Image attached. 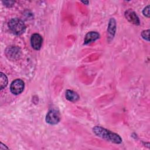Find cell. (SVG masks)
<instances>
[{
  "mask_svg": "<svg viewBox=\"0 0 150 150\" xmlns=\"http://www.w3.org/2000/svg\"><path fill=\"white\" fill-rule=\"evenodd\" d=\"M93 132L98 137L114 144H121L122 138L119 135L100 126H95L93 128Z\"/></svg>",
  "mask_w": 150,
  "mask_h": 150,
  "instance_id": "obj_1",
  "label": "cell"
},
{
  "mask_svg": "<svg viewBox=\"0 0 150 150\" xmlns=\"http://www.w3.org/2000/svg\"><path fill=\"white\" fill-rule=\"evenodd\" d=\"M8 26L11 31L16 35H21L26 30V26L24 22L19 18H14L9 20Z\"/></svg>",
  "mask_w": 150,
  "mask_h": 150,
  "instance_id": "obj_2",
  "label": "cell"
},
{
  "mask_svg": "<svg viewBox=\"0 0 150 150\" xmlns=\"http://www.w3.org/2000/svg\"><path fill=\"white\" fill-rule=\"evenodd\" d=\"M60 120V114L59 111L56 110H50L46 116V121L50 125L57 124Z\"/></svg>",
  "mask_w": 150,
  "mask_h": 150,
  "instance_id": "obj_3",
  "label": "cell"
},
{
  "mask_svg": "<svg viewBox=\"0 0 150 150\" xmlns=\"http://www.w3.org/2000/svg\"><path fill=\"white\" fill-rule=\"evenodd\" d=\"M25 87V83L21 79H16L13 80L10 86V90L12 93L18 95L22 93Z\"/></svg>",
  "mask_w": 150,
  "mask_h": 150,
  "instance_id": "obj_4",
  "label": "cell"
},
{
  "mask_svg": "<svg viewBox=\"0 0 150 150\" xmlns=\"http://www.w3.org/2000/svg\"><path fill=\"white\" fill-rule=\"evenodd\" d=\"M42 42H43V39L39 34L34 33L31 36L30 43H31L32 47L35 50H38L41 48Z\"/></svg>",
  "mask_w": 150,
  "mask_h": 150,
  "instance_id": "obj_5",
  "label": "cell"
},
{
  "mask_svg": "<svg viewBox=\"0 0 150 150\" xmlns=\"http://www.w3.org/2000/svg\"><path fill=\"white\" fill-rule=\"evenodd\" d=\"M125 18L131 23L138 25L140 23V21L138 16L136 14V13L132 11V9H128L124 13Z\"/></svg>",
  "mask_w": 150,
  "mask_h": 150,
  "instance_id": "obj_6",
  "label": "cell"
},
{
  "mask_svg": "<svg viewBox=\"0 0 150 150\" xmlns=\"http://www.w3.org/2000/svg\"><path fill=\"white\" fill-rule=\"evenodd\" d=\"M100 34L97 32L91 31L88 32L84 39V45H88L100 38Z\"/></svg>",
  "mask_w": 150,
  "mask_h": 150,
  "instance_id": "obj_7",
  "label": "cell"
},
{
  "mask_svg": "<svg viewBox=\"0 0 150 150\" xmlns=\"http://www.w3.org/2000/svg\"><path fill=\"white\" fill-rule=\"evenodd\" d=\"M65 97L67 100L71 102H76L80 98L79 94L76 92L71 90H66L65 93Z\"/></svg>",
  "mask_w": 150,
  "mask_h": 150,
  "instance_id": "obj_8",
  "label": "cell"
},
{
  "mask_svg": "<svg viewBox=\"0 0 150 150\" xmlns=\"http://www.w3.org/2000/svg\"><path fill=\"white\" fill-rule=\"evenodd\" d=\"M108 32L109 34V36L110 38L112 39L115 35V32H116V22L114 18H111L108 26Z\"/></svg>",
  "mask_w": 150,
  "mask_h": 150,
  "instance_id": "obj_9",
  "label": "cell"
},
{
  "mask_svg": "<svg viewBox=\"0 0 150 150\" xmlns=\"http://www.w3.org/2000/svg\"><path fill=\"white\" fill-rule=\"evenodd\" d=\"M6 55L8 57H12V58H15L16 57H18L19 56V49L15 47H9L7 49L6 51Z\"/></svg>",
  "mask_w": 150,
  "mask_h": 150,
  "instance_id": "obj_10",
  "label": "cell"
},
{
  "mask_svg": "<svg viewBox=\"0 0 150 150\" xmlns=\"http://www.w3.org/2000/svg\"><path fill=\"white\" fill-rule=\"evenodd\" d=\"M8 84V78L2 72L0 73V89L2 90Z\"/></svg>",
  "mask_w": 150,
  "mask_h": 150,
  "instance_id": "obj_11",
  "label": "cell"
},
{
  "mask_svg": "<svg viewBox=\"0 0 150 150\" xmlns=\"http://www.w3.org/2000/svg\"><path fill=\"white\" fill-rule=\"evenodd\" d=\"M149 30L148 29V30H144L141 33V36L142 38L147 40V41H149Z\"/></svg>",
  "mask_w": 150,
  "mask_h": 150,
  "instance_id": "obj_12",
  "label": "cell"
},
{
  "mask_svg": "<svg viewBox=\"0 0 150 150\" xmlns=\"http://www.w3.org/2000/svg\"><path fill=\"white\" fill-rule=\"evenodd\" d=\"M142 13L147 18L149 17V5L146 6L142 11Z\"/></svg>",
  "mask_w": 150,
  "mask_h": 150,
  "instance_id": "obj_13",
  "label": "cell"
},
{
  "mask_svg": "<svg viewBox=\"0 0 150 150\" xmlns=\"http://www.w3.org/2000/svg\"><path fill=\"white\" fill-rule=\"evenodd\" d=\"M83 4H86V5H88V1H81Z\"/></svg>",
  "mask_w": 150,
  "mask_h": 150,
  "instance_id": "obj_14",
  "label": "cell"
}]
</instances>
